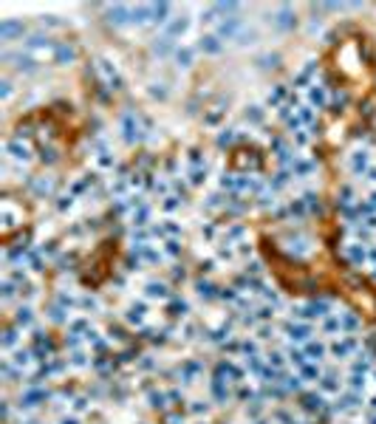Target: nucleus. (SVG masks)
<instances>
[{
  "label": "nucleus",
  "mask_w": 376,
  "mask_h": 424,
  "mask_svg": "<svg viewBox=\"0 0 376 424\" xmlns=\"http://www.w3.org/2000/svg\"><path fill=\"white\" fill-rule=\"evenodd\" d=\"M258 337H261V340H272V337H275V328H272V326H261V334H258Z\"/></svg>",
  "instance_id": "44"
},
{
  "label": "nucleus",
  "mask_w": 376,
  "mask_h": 424,
  "mask_svg": "<svg viewBox=\"0 0 376 424\" xmlns=\"http://www.w3.org/2000/svg\"><path fill=\"white\" fill-rule=\"evenodd\" d=\"M213 399H215V402H227V399H229L227 382H218V379H213Z\"/></svg>",
  "instance_id": "18"
},
{
  "label": "nucleus",
  "mask_w": 376,
  "mask_h": 424,
  "mask_svg": "<svg viewBox=\"0 0 376 424\" xmlns=\"http://www.w3.org/2000/svg\"><path fill=\"white\" fill-rule=\"evenodd\" d=\"M162 252H164V258H179V255H181V244L176 241V238H173V241H164Z\"/></svg>",
  "instance_id": "25"
},
{
  "label": "nucleus",
  "mask_w": 376,
  "mask_h": 424,
  "mask_svg": "<svg viewBox=\"0 0 376 424\" xmlns=\"http://www.w3.org/2000/svg\"><path fill=\"white\" fill-rule=\"evenodd\" d=\"M283 97H286V88H275V94H269V105H280ZM280 108H283V105H280Z\"/></svg>",
  "instance_id": "40"
},
{
  "label": "nucleus",
  "mask_w": 376,
  "mask_h": 424,
  "mask_svg": "<svg viewBox=\"0 0 376 424\" xmlns=\"http://www.w3.org/2000/svg\"><path fill=\"white\" fill-rule=\"evenodd\" d=\"M46 399H51V393L46 388H40V385H32L26 393H20V408H37Z\"/></svg>",
  "instance_id": "2"
},
{
  "label": "nucleus",
  "mask_w": 376,
  "mask_h": 424,
  "mask_svg": "<svg viewBox=\"0 0 376 424\" xmlns=\"http://www.w3.org/2000/svg\"><path fill=\"white\" fill-rule=\"evenodd\" d=\"M167 399H170V405H176V408L184 405V393L181 391H167Z\"/></svg>",
  "instance_id": "41"
},
{
  "label": "nucleus",
  "mask_w": 376,
  "mask_h": 424,
  "mask_svg": "<svg viewBox=\"0 0 376 424\" xmlns=\"http://www.w3.org/2000/svg\"><path fill=\"white\" fill-rule=\"evenodd\" d=\"M371 371H374V362H371V357H368V354H357V357H354V362H351V374L368 376Z\"/></svg>",
  "instance_id": "6"
},
{
  "label": "nucleus",
  "mask_w": 376,
  "mask_h": 424,
  "mask_svg": "<svg viewBox=\"0 0 376 424\" xmlns=\"http://www.w3.org/2000/svg\"><path fill=\"white\" fill-rule=\"evenodd\" d=\"M15 342H17V331H15V328H9V331H6V337H3V348L9 351Z\"/></svg>",
  "instance_id": "43"
},
{
  "label": "nucleus",
  "mask_w": 376,
  "mask_h": 424,
  "mask_svg": "<svg viewBox=\"0 0 376 424\" xmlns=\"http://www.w3.org/2000/svg\"><path fill=\"white\" fill-rule=\"evenodd\" d=\"M68 362L77 365V368H85V365H88V357H85V351H74V354L68 357Z\"/></svg>",
  "instance_id": "35"
},
{
  "label": "nucleus",
  "mask_w": 376,
  "mask_h": 424,
  "mask_svg": "<svg viewBox=\"0 0 376 424\" xmlns=\"http://www.w3.org/2000/svg\"><path fill=\"white\" fill-rule=\"evenodd\" d=\"M131 224H133V227H139V229L147 227V224H150V207H145V204L136 207V210L131 212Z\"/></svg>",
  "instance_id": "11"
},
{
  "label": "nucleus",
  "mask_w": 376,
  "mask_h": 424,
  "mask_svg": "<svg viewBox=\"0 0 376 424\" xmlns=\"http://www.w3.org/2000/svg\"><path fill=\"white\" fill-rule=\"evenodd\" d=\"M374 382H376V371H374Z\"/></svg>",
  "instance_id": "59"
},
{
  "label": "nucleus",
  "mask_w": 376,
  "mask_h": 424,
  "mask_svg": "<svg viewBox=\"0 0 376 424\" xmlns=\"http://www.w3.org/2000/svg\"><path fill=\"white\" fill-rule=\"evenodd\" d=\"M368 263L376 266V246H374V249H368Z\"/></svg>",
  "instance_id": "55"
},
{
  "label": "nucleus",
  "mask_w": 376,
  "mask_h": 424,
  "mask_svg": "<svg viewBox=\"0 0 376 424\" xmlns=\"http://www.w3.org/2000/svg\"><path fill=\"white\" fill-rule=\"evenodd\" d=\"M201 51L218 54V51H221V43H218V37H215V34H207V37H201Z\"/></svg>",
  "instance_id": "19"
},
{
  "label": "nucleus",
  "mask_w": 376,
  "mask_h": 424,
  "mask_svg": "<svg viewBox=\"0 0 376 424\" xmlns=\"http://www.w3.org/2000/svg\"><path fill=\"white\" fill-rule=\"evenodd\" d=\"M198 294H201V297H215L218 292H215V286L210 283V280H198Z\"/></svg>",
  "instance_id": "34"
},
{
  "label": "nucleus",
  "mask_w": 376,
  "mask_h": 424,
  "mask_svg": "<svg viewBox=\"0 0 376 424\" xmlns=\"http://www.w3.org/2000/svg\"><path fill=\"white\" fill-rule=\"evenodd\" d=\"M0 32H3V37H6V40H12V34H23V26H20V23H15V20H6V23L0 26Z\"/></svg>",
  "instance_id": "22"
},
{
  "label": "nucleus",
  "mask_w": 376,
  "mask_h": 424,
  "mask_svg": "<svg viewBox=\"0 0 376 424\" xmlns=\"http://www.w3.org/2000/svg\"><path fill=\"white\" fill-rule=\"evenodd\" d=\"M60 424H80V419H77V416H71V419H68V416H65Z\"/></svg>",
  "instance_id": "56"
},
{
  "label": "nucleus",
  "mask_w": 376,
  "mask_h": 424,
  "mask_svg": "<svg viewBox=\"0 0 376 424\" xmlns=\"http://www.w3.org/2000/svg\"><path fill=\"white\" fill-rule=\"evenodd\" d=\"M300 376H303L306 382H320V379H323V368H320V362H306V365L300 368Z\"/></svg>",
  "instance_id": "9"
},
{
  "label": "nucleus",
  "mask_w": 376,
  "mask_h": 424,
  "mask_svg": "<svg viewBox=\"0 0 376 424\" xmlns=\"http://www.w3.org/2000/svg\"><path fill=\"white\" fill-rule=\"evenodd\" d=\"M187 26H190V23H187L184 17H181V20H173V23H170V29H167V37H176V34H184V32H187Z\"/></svg>",
  "instance_id": "28"
},
{
  "label": "nucleus",
  "mask_w": 376,
  "mask_h": 424,
  "mask_svg": "<svg viewBox=\"0 0 376 424\" xmlns=\"http://www.w3.org/2000/svg\"><path fill=\"white\" fill-rule=\"evenodd\" d=\"M246 119H252V122H261V119H263V111H258V108H255V111H246Z\"/></svg>",
  "instance_id": "48"
},
{
  "label": "nucleus",
  "mask_w": 376,
  "mask_h": 424,
  "mask_svg": "<svg viewBox=\"0 0 376 424\" xmlns=\"http://www.w3.org/2000/svg\"><path fill=\"white\" fill-rule=\"evenodd\" d=\"M252 37H255V32H241L238 34V43H252Z\"/></svg>",
  "instance_id": "49"
},
{
  "label": "nucleus",
  "mask_w": 376,
  "mask_h": 424,
  "mask_svg": "<svg viewBox=\"0 0 376 424\" xmlns=\"http://www.w3.org/2000/svg\"><path fill=\"white\" fill-rule=\"evenodd\" d=\"M147 297H150V300H167L170 292H167L164 283H147Z\"/></svg>",
  "instance_id": "15"
},
{
  "label": "nucleus",
  "mask_w": 376,
  "mask_h": 424,
  "mask_svg": "<svg viewBox=\"0 0 376 424\" xmlns=\"http://www.w3.org/2000/svg\"><path fill=\"white\" fill-rule=\"evenodd\" d=\"M309 99H311V105H314V108H326V105H328L326 88H311V91H309Z\"/></svg>",
  "instance_id": "17"
},
{
  "label": "nucleus",
  "mask_w": 376,
  "mask_h": 424,
  "mask_svg": "<svg viewBox=\"0 0 376 424\" xmlns=\"http://www.w3.org/2000/svg\"><path fill=\"white\" fill-rule=\"evenodd\" d=\"M99 164H102V167H111V164H114V156H108V153H102V156H99Z\"/></svg>",
  "instance_id": "52"
},
{
  "label": "nucleus",
  "mask_w": 376,
  "mask_h": 424,
  "mask_svg": "<svg viewBox=\"0 0 376 424\" xmlns=\"http://www.w3.org/2000/svg\"><path fill=\"white\" fill-rule=\"evenodd\" d=\"M280 26H286V29L292 26V15H289V12H283V15H280Z\"/></svg>",
  "instance_id": "53"
},
{
  "label": "nucleus",
  "mask_w": 376,
  "mask_h": 424,
  "mask_svg": "<svg viewBox=\"0 0 376 424\" xmlns=\"http://www.w3.org/2000/svg\"><path fill=\"white\" fill-rule=\"evenodd\" d=\"M326 351L328 348L323 342H306V359L309 362H323L326 359Z\"/></svg>",
  "instance_id": "10"
},
{
  "label": "nucleus",
  "mask_w": 376,
  "mask_h": 424,
  "mask_svg": "<svg viewBox=\"0 0 376 424\" xmlns=\"http://www.w3.org/2000/svg\"><path fill=\"white\" fill-rule=\"evenodd\" d=\"M289 179H292V170H280L278 176L272 179V190H280V187H286V184H289Z\"/></svg>",
  "instance_id": "29"
},
{
  "label": "nucleus",
  "mask_w": 376,
  "mask_h": 424,
  "mask_svg": "<svg viewBox=\"0 0 376 424\" xmlns=\"http://www.w3.org/2000/svg\"><path fill=\"white\" fill-rule=\"evenodd\" d=\"M300 385H303V376H300V374L283 376V388H286V393H294V391H300Z\"/></svg>",
  "instance_id": "21"
},
{
  "label": "nucleus",
  "mask_w": 376,
  "mask_h": 424,
  "mask_svg": "<svg viewBox=\"0 0 376 424\" xmlns=\"http://www.w3.org/2000/svg\"><path fill=\"white\" fill-rule=\"evenodd\" d=\"M238 399H244V402H252V399H255V391H252L249 385H244V382H241V388H238Z\"/></svg>",
  "instance_id": "39"
},
{
  "label": "nucleus",
  "mask_w": 376,
  "mask_h": 424,
  "mask_svg": "<svg viewBox=\"0 0 376 424\" xmlns=\"http://www.w3.org/2000/svg\"><path fill=\"white\" fill-rule=\"evenodd\" d=\"M187 311H190V306H187L184 300H173V303H170V314H173V317H187Z\"/></svg>",
  "instance_id": "30"
},
{
  "label": "nucleus",
  "mask_w": 376,
  "mask_h": 424,
  "mask_svg": "<svg viewBox=\"0 0 376 424\" xmlns=\"http://www.w3.org/2000/svg\"><path fill=\"white\" fill-rule=\"evenodd\" d=\"M317 385H320V391H323V393H340V388H343V379H340V374L328 371V374H323V379H320Z\"/></svg>",
  "instance_id": "5"
},
{
  "label": "nucleus",
  "mask_w": 376,
  "mask_h": 424,
  "mask_svg": "<svg viewBox=\"0 0 376 424\" xmlns=\"http://www.w3.org/2000/svg\"><path fill=\"white\" fill-rule=\"evenodd\" d=\"M176 60H179L181 65H190V63H193V51H190V49H179V51H176Z\"/></svg>",
  "instance_id": "37"
},
{
  "label": "nucleus",
  "mask_w": 376,
  "mask_h": 424,
  "mask_svg": "<svg viewBox=\"0 0 376 424\" xmlns=\"http://www.w3.org/2000/svg\"><path fill=\"white\" fill-rule=\"evenodd\" d=\"M328 351H331V357H334V359H348L354 351H357V340H354L351 334H345L343 340H337Z\"/></svg>",
  "instance_id": "3"
},
{
  "label": "nucleus",
  "mask_w": 376,
  "mask_h": 424,
  "mask_svg": "<svg viewBox=\"0 0 376 424\" xmlns=\"http://www.w3.org/2000/svg\"><path fill=\"white\" fill-rule=\"evenodd\" d=\"M170 51V37H164L162 43H156V54H167Z\"/></svg>",
  "instance_id": "45"
},
{
  "label": "nucleus",
  "mask_w": 376,
  "mask_h": 424,
  "mask_svg": "<svg viewBox=\"0 0 376 424\" xmlns=\"http://www.w3.org/2000/svg\"><path fill=\"white\" fill-rule=\"evenodd\" d=\"M184 204V198H179V196H164V201H162V210L164 212H176Z\"/></svg>",
  "instance_id": "24"
},
{
  "label": "nucleus",
  "mask_w": 376,
  "mask_h": 424,
  "mask_svg": "<svg viewBox=\"0 0 376 424\" xmlns=\"http://www.w3.org/2000/svg\"><path fill=\"white\" fill-rule=\"evenodd\" d=\"M311 170H314V162H306V159H294V164H292V173L300 176V179L311 176Z\"/></svg>",
  "instance_id": "14"
},
{
  "label": "nucleus",
  "mask_w": 376,
  "mask_h": 424,
  "mask_svg": "<svg viewBox=\"0 0 376 424\" xmlns=\"http://www.w3.org/2000/svg\"><path fill=\"white\" fill-rule=\"evenodd\" d=\"M238 26H241V20H238V17H232L229 23H221V37H232V34L238 32Z\"/></svg>",
  "instance_id": "31"
},
{
  "label": "nucleus",
  "mask_w": 376,
  "mask_h": 424,
  "mask_svg": "<svg viewBox=\"0 0 376 424\" xmlns=\"http://www.w3.org/2000/svg\"><path fill=\"white\" fill-rule=\"evenodd\" d=\"M32 320H34V314H32L29 306H20V309L15 311V326L17 328H29V326H32Z\"/></svg>",
  "instance_id": "13"
},
{
  "label": "nucleus",
  "mask_w": 376,
  "mask_h": 424,
  "mask_svg": "<svg viewBox=\"0 0 376 424\" xmlns=\"http://www.w3.org/2000/svg\"><path fill=\"white\" fill-rule=\"evenodd\" d=\"M258 320H275V306L269 303V306H261L258 309Z\"/></svg>",
  "instance_id": "38"
},
{
  "label": "nucleus",
  "mask_w": 376,
  "mask_h": 424,
  "mask_svg": "<svg viewBox=\"0 0 376 424\" xmlns=\"http://www.w3.org/2000/svg\"><path fill=\"white\" fill-rule=\"evenodd\" d=\"M371 424H376V416H374V419H371Z\"/></svg>",
  "instance_id": "58"
},
{
  "label": "nucleus",
  "mask_w": 376,
  "mask_h": 424,
  "mask_svg": "<svg viewBox=\"0 0 376 424\" xmlns=\"http://www.w3.org/2000/svg\"><path fill=\"white\" fill-rule=\"evenodd\" d=\"M323 334H343V323H340V317L328 314L326 320H323Z\"/></svg>",
  "instance_id": "16"
},
{
  "label": "nucleus",
  "mask_w": 376,
  "mask_h": 424,
  "mask_svg": "<svg viewBox=\"0 0 376 424\" xmlns=\"http://www.w3.org/2000/svg\"><path fill=\"white\" fill-rule=\"evenodd\" d=\"M351 170H354L357 176H365V173L371 170V164H368V153H365V150H357V153H354V159H351Z\"/></svg>",
  "instance_id": "8"
},
{
  "label": "nucleus",
  "mask_w": 376,
  "mask_h": 424,
  "mask_svg": "<svg viewBox=\"0 0 376 424\" xmlns=\"http://www.w3.org/2000/svg\"><path fill=\"white\" fill-rule=\"evenodd\" d=\"M368 207H371V210H376V193L371 196V201H368Z\"/></svg>",
  "instance_id": "57"
},
{
  "label": "nucleus",
  "mask_w": 376,
  "mask_h": 424,
  "mask_svg": "<svg viewBox=\"0 0 376 424\" xmlns=\"http://www.w3.org/2000/svg\"><path fill=\"white\" fill-rule=\"evenodd\" d=\"M80 306H82V309H97V300H94V297H82Z\"/></svg>",
  "instance_id": "47"
},
{
  "label": "nucleus",
  "mask_w": 376,
  "mask_h": 424,
  "mask_svg": "<svg viewBox=\"0 0 376 424\" xmlns=\"http://www.w3.org/2000/svg\"><path fill=\"white\" fill-rule=\"evenodd\" d=\"M145 311H147V309H145V303H133L131 311H128V323H133V326H136V323H142Z\"/></svg>",
  "instance_id": "20"
},
{
  "label": "nucleus",
  "mask_w": 376,
  "mask_h": 424,
  "mask_svg": "<svg viewBox=\"0 0 376 424\" xmlns=\"http://www.w3.org/2000/svg\"><path fill=\"white\" fill-rule=\"evenodd\" d=\"M167 393H150V408H164Z\"/></svg>",
  "instance_id": "42"
},
{
  "label": "nucleus",
  "mask_w": 376,
  "mask_h": 424,
  "mask_svg": "<svg viewBox=\"0 0 376 424\" xmlns=\"http://www.w3.org/2000/svg\"><path fill=\"white\" fill-rule=\"evenodd\" d=\"M258 424H263V422H258Z\"/></svg>",
  "instance_id": "60"
},
{
  "label": "nucleus",
  "mask_w": 376,
  "mask_h": 424,
  "mask_svg": "<svg viewBox=\"0 0 376 424\" xmlns=\"http://www.w3.org/2000/svg\"><path fill=\"white\" fill-rule=\"evenodd\" d=\"M57 60H60V63L74 60V49H71V46H60V49H57Z\"/></svg>",
  "instance_id": "36"
},
{
  "label": "nucleus",
  "mask_w": 376,
  "mask_h": 424,
  "mask_svg": "<svg viewBox=\"0 0 376 424\" xmlns=\"http://www.w3.org/2000/svg\"><path fill=\"white\" fill-rule=\"evenodd\" d=\"M266 362H269L272 368H278V371H283V365H286V359H283V354H280V351H272V354H266Z\"/></svg>",
  "instance_id": "33"
},
{
  "label": "nucleus",
  "mask_w": 376,
  "mask_h": 424,
  "mask_svg": "<svg viewBox=\"0 0 376 424\" xmlns=\"http://www.w3.org/2000/svg\"><path fill=\"white\" fill-rule=\"evenodd\" d=\"M283 331L292 342H311V334H314V328L309 323H286Z\"/></svg>",
  "instance_id": "1"
},
{
  "label": "nucleus",
  "mask_w": 376,
  "mask_h": 424,
  "mask_svg": "<svg viewBox=\"0 0 376 424\" xmlns=\"http://www.w3.org/2000/svg\"><path fill=\"white\" fill-rule=\"evenodd\" d=\"M300 408L309 410V413H320V410H326L323 393H303V396H300Z\"/></svg>",
  "instance_id": "4"
},
{
  "label": "nucleus",
  "mask_w": 376,
  "mask_h": 424,
  "mask_svg": "<svg viewBox=\"0 0 376 424\" xmlns=\"http://www.w3.org/2000/svg\"><path fill=\"white\" fill-rule=\"evenodd\" d=\"M309 139H311V133H297V136H294L297 145H309Z\"/></svg>",
  "instance_id": "51"
},
{
  "label": "nucleus",
  "mask_w": 376,
  "mask_h": 424,
  "mask_svg": "<svg viewBox=\"0 0 376 424\" xmlns=\"http://www.w3.org/2000/svg\"><path fill=\"white\" fill-rule=\"evenodd\" d=\"M9 150H12L15 159H29V147L20 145V142H9Z\"/></svg>",
  "instance_id": "32"
},
{
  "label": "nucleus",
  "mask_w": 376,
  "mask_h": 424,
  "mask_svg": "<svg viewBox=\"0 0 376 424\" xmlns=\"http://www.w3.org/2000/svg\"><path fill=\"white\" fill-rule=\"evenodd\" d=\"M207 410H210V405H207V402H204V405H201V402H196V405H193V413H198V416H201V413H207Z\"/></svg>",
  "instance_id": "50"
},
{
  "label": "nucleus",
  "mask_w": 376,
  "mask_h": 424,
  "mask_svg": "<svg viewBox=\"0 0 376 424\" xmlns=\"http://www.w3.org/2000/svg\"><path fill=\"white\" fill-rule=\"evenodd\" d=\"M340 323H343V334H354L362 326L360 317L357 314H348V311H340Z\"/></svg>",
  "instance_id": "12"
},
{
  "label": "nucleus",
  "mask_w": 376,
  "mask_h": 424,
  "mask_svg": "<svg viewBox=\"0 0 376 424\" xmlns=\"http://www.w3.org/2000/svg\"><path fill=\"white\" fill-rule=\"evenodd\" d=\"M348 385H351V391L362 393V391H365V385H368V376H362V374H351Z\"/></svg>",
  "instance_id": "26"
},
{
  "label": "nucleus",
  "mask_w": 376,
  "mask_h": 424,
  "mask_svg": "<svg viewBox=\"0 0 376 424\" xmlns=\"http://www.w3.org/2000/svg\"><path fill=\"white\" fill-rule=\"evenodd\" d=\"M187 277V272L184 269H173V280H184Z\"/></svg>",
  "instance_id": "54"
},
{
  "label": "nucleus",
  "mask_w": 376,
  "mask_h": 424,
  "mask_svg": "<svg viewBox=\"0 0 376 424\" xmlns=\"http://www.w3.org/2000/svg\"><path fill=\"white\" fill-rule=\"evenodd\" d=\"M85 408H88V399H82V396H77V399H74V410H77V413H82Z\"/></svg>",
  "instance_id": "46"
},
{
  "label": "nucleus",
  "mask_w": 376,
  "mask_h": 424,
  "mask_svg": "<svg viewBox=\"0 0 376 424\" xmlns=\"http://www.w3.org/2000/svg\"><path fill=\"white\" fill-rule=\"evenodd\" d=\"M345 258L354 263V266H362V263H368V249H365L362 244H354V246L345 249Z\"/></svg>",
  "instance_id": "7"
},
{
  "label": "nucleus",
  "mask_w": 376,
  "mask_h": 424,
  "mask_svg": "<svg viewBox=\"0 0 376 424\" xmlns=\"http://www.w3.org/2000/svg\"><path fill=\"white\" fill-rule=\"evenodd\" d=\"M167 12H170V6H167V3H159V6H150V15H153V20H156V23H164V20H167V17H164Z\"/></svg>",
  "instance_id": "27"
},
{
  "label": "nucleus",
  "mask_w": 376,
  "mask_h": 424,
  "mask_svg": "<svg viewBox=\"0 0 376 424\" xmlns=\"http://www.w3.org/2000/svg\"><path fill=\"white\" fill-rule=\"evenodd\" d=\"M286 357H289V362H292V365H297V371L309 362V359H306V351H297V348H289V354H286Z\"/></svg>",
  "instance_id": "23"
}]
</instances>
